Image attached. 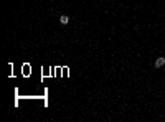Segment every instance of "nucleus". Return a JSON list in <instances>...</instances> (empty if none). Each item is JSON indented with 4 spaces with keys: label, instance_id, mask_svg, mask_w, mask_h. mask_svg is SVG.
Wrapping results in <instances>:
<instances>
[{
    "label": "nucleus",
    "instance_id": "f03ea898",
    "mask_svg": "<svg viewBox=\"0 0 165 122\" xmlns=\"http://www.w3.org/2000/svg\"><path fill=\"white\" fill-rule=\"evenodd\" d=\"M68 22H69V17H68V15H61V17H60V23H61V25H68Z\"/></svg>",
    "mask_w": 165,
    "mask_h": 122
},
{
    "label": "nucleus",
    "instance_id": "f257e3e1",
    "mask_svg": "<svg viewBox=\"0 0 165 122\" xmlns=\"http://www.w3.org/2000/svg\"><path fill=\"white\" fill-rule=\"evenodd\" d=\"M164 65H165V58L164 56H160V58L155 59V68H162Z\"/></svg>",
    "mask_w": 165,
    "mask_h": 122
}]
</instances>
